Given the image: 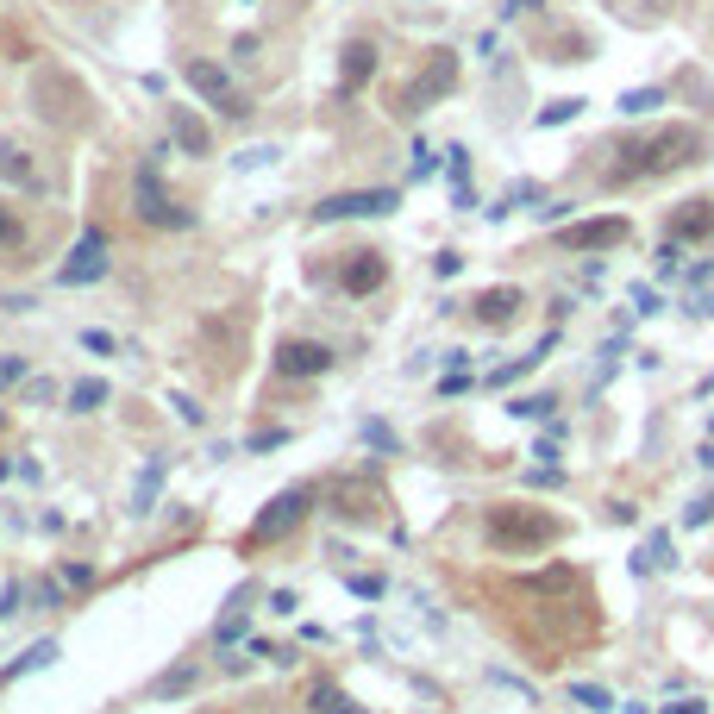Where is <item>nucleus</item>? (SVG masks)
Returning <instances> with one entry per match:
<instances>
[{
    "label": "nucleus",
    "mask_w": 714,
    "mask_h": 714,
    "mask_svg": "<svg viewBox=\"0 0 714 714\" xmlns=\"http://www.w3.org/2000/svg\"><path fill=\"white\" fill-rule=\"evenodd\" d=\"M696 151H702V132H696V126L646 132V138H633V145L621 151L627 163H621L608 182H652V176H671V170H683V163H696Z\"/></svg>",
    "instance_id": "1"
},
{
    "label": "nucleus",
    "mask_w": 714,
    "mask_h": 714,
    "mask_svg": "<svg viewBox=\"0 0 714 714\" xmlns=\"http://www.w3.org/2000/svg\"><path fill=\"white\" fill-rule=\"evenodd\" d=\"M558 520L539 514V508H520V502H495L483 514V539L495 552H545V545H558Z\"/></svg>",
    "instance_id": "2"
},
{
    "label": "nucleus",
    "mask_w": 714,
    "mask_h": 714,
    "mask_svg": "<svg viewBox=\"0 0 714 714\" xmlns=\"http://www.w3.org/2000/svg\"><path fill=\"white\" fill-rule=\"evenodd\" d=\"M182 76H188V88H195V94H201V101H207L213 113H226V119L251 113V107H245V94L232 88V76H226L220 63H207V57H188V63H182Z\"/></svg>",
    "instance_id": "3"
},
{
    "label": "nucleus",
    "mask_w": 714,
    "mask_h": 714,
    "mask_svg": "<svg viewBox=\"0 0 714 714\" xmlns=\"http://www.w3.org/2000/svg\"><path fill=\"white\" fill-rule=\"evenodd\" d=\"M132 207H138V220L145 226H188V207H176L170 195H163V182H157V163H145V170L132 176Z\"/></svg>",
    "instance_id": "4"
},
{
    "label": "nucleus",
    "mask_w": 714,
    "mask_h": 714,
    "mask_svg": "<svg viewBox=\"0 0 714 714\" xmlns=\"http://www.w3.org/2000/svg\"><path fill=\"white\" fill-rule=\"evenodd\" d=\"M401 195L395 188H345V195H326L320 207H314V220L326 226V220H370V213H389Z\"/></svg>",
    "instance_id": "5"
},
{
    "label": "nucleus",
    "mask_w": 714,
    "mask_h": 714,
    "mask_svg": "<svg viewBox=\"0 0 714 714\" xmlns=\"http://www.w3.org/2000/svg\"><path fill=\"white\" fill-rule=\"evenodd\" d=\"M627 238H633V220H621V213H602V220L564 226V232H558V245H570V251L595 257V251H614V245H627Z\"/></svg>",
    "instance_id": "6"
},
{
    "label": "nucleus",
    "mask_w": 714,
    "mask_h": 714,
    "mask_svg": "<svg viewBox=\"0 0 714 714\" xmlns=\"http://www.w3.org/2000/svg\"><path fill=\"white\" fill-rule=\"evenodd\" d=\"M94 276H107V232L101 226H88L76 238V251H69V264L57 270V282L63 289H82V282H94Z\"/></svg>",
    "instance_id": "7"
},
{
    "label": "nucleus",
    "mask_w": 714,
    "mask_h": 714,
    "mask_svg": "<svg viewBox=\"0 0 714 714\" xmlns=\"http://www.w3.org/2000/svg\"><path fill=\"white\" fill-rule=\"evenodd\" d=\"M307 502H314V495H307V489H282L276 502H270L264 514H257V527H251V539L264 545V539H282V533H295L301 520H307Z\"/></svg>",
    "instance_id": "8"
},
{
    "label": "nucleus",
    "mask_w": 714,
    "mask_h": 714,
    "mask_svg": "<svg viewBox=\"0 0 714 714\" xmlns=\"http://www.w3.org/2000/svg\"><path fill=\"white\" fill-rule=\"evenodd\" d=\"M326 370H332V345H314V339H282L276 345V376L307 383V376H326Z\"/></svg>",
    "instance_id": "9"
},
{
    "label": "nucleus",
    "mask_w": 714,
    "mask_h": 714,
    "mask_svg": "<svg viewBox=\"0 0 714 714\" xmlns=\"http://www.w3.org/2000/svg\"><path fill=\"white\" fill-rule=\"evenodd\" d=\"M383 276H389V257L383 251H351L345 264H339V289L345 295H376V289H383Z\"/></svg>",
    "instance_id": "10"
},
{
    "label": "nucleus",
    "mask_w": 714,
    "mask_h": 714,
    "mask_svg": "<svg viewBox=\"0 0 714 714\" xmlns=\"http://www.w3.org/2000/svg\"><path fill=\"white\" fill-rule=\"evenodd\" d=\"M470 307H476V320H483L489 332H502V326H514L520 307H527V295H520V289H489V295H476Z\"/></svg>",
    "instance_id": "11"
},
{
    "label": "nucleus",
    "mask_w": 714,
    "mask_h": 714,
    "mask_svg": "<svg viewBox=\"0 0 714 714\" xmlns=\"http://www.w3.org/2000/svg\"><path fill=\"white\" fill-rule=\"evenodd\" d=\"M451 82H458V63H451V51H439V63H426V69H420V82L408 88V113H414V107H426L433 94H445Z\"/></svg>",
    "instance_id": "12"
},
{
    "label": "nucleus",
    "mask_w": 714,
    "mask_h": 714,
    "mask_svg": "<svg viewBox=\"0 0 714 714\" xmlns=\"http://www.w3.org/2000/svg\"><path fill=\"white\" fill-rule=\"evenodd\" d=\"M370 76H376V44H370V38L345 44V63H339V94H357Z\"/></svg>",
    "instance_id": "13"
},
{
    "label": "nucleus",
    "mask_w": 714,
    "mask_h": 714,
    "mask_svg": "<svg viewBox=\"0 0 714 714\" xmlns=\"http://www.w3.org/2000/svg\"><path fill=\"white\" fill-rule=\"evenodd\" d=\"M671 238H677V245H702V238H714V201H689V207H677Z\"/></svg>",
    "instance_id": "14"
},
{
    "label": "nucleus",
    "mask_w": 714,
    "mask_h": 714,
    "mask_svg": "<svg viewBox=\"0 0 714 714\" xmlns=\"http://www.w3.org/2000/svg\"><path fill=\"white\" fill-rule=\"evenodd\" d=\"M170 138H176V145H182L188 157H207V145H213L207 126H201V119L188 113V107H176V113H170Z\"/></svg>",
    "instance_id": "15"
},
{
    "label": "nucleus",
    "mask_w": 714,
    "mask_h": 714,
    "mask_svg": "<svg viewBox=\"0 0 714 714\" xmlns=\"http://www.w3.org/2000/svg\"><path fill=\"white\" fill-rule=\"evenodd\" d=\"M51 658H57V639H38L32 652H19V658L7 664V671H0V683H13V677H26V671H44Z\"/></svg>",
    "instance_id": "16"
},
{
    "label": "nucleus",
    "mask_w": 714,
    "mask_h": 714,
    "mask_svg": "<svg viewBox=\"0 0 714 714\" xmlns=\"http://www.w3.org/2000/svg\"><path fill=\"white\" fill-rule=\"evenodd\" d=\"M671 552H677V545H671V533H652V545L633 558V570H639V577H646V570H671V564H677Z\"/></svg>",
    "instance_id": "17"
},
{
    "label": "nucleus",
    "mask_w": 714,
    "mask_h": 714,
    "mask_svg": "<svg viewBox=\"0 0 714 714\" xmlns=\"http://www.w3.org/2000/svg\"><path fill=\"white\" fill-rule=\"evenodd\" d=\"M157 489H163V458H151V464H145V476H138V489H132V514H151Z\"/></svg>",
    "instance_id": "18"
},
{
    "label": "nucleus",
    "mask_w": 714,
    "mask_h": 714,
    "mask_svg": "<svg viewBox=\"0 0 714 714\" xmlns=\"http://www.w3.org/2000/svg\"><path fill=\"white\" fill-rule=\"evenodd\" d=\"M664 107V88H627L621 94V113L627 119H646V113H658Z\"/></svg>",
    "instance_id": "19"
},
{
    "label": "nucleus",
    "mask_w": 714,
    "mask_h": 714,
    "mask_svg": "<svg viewBox=\"0 0 714 714\" xmlns=\"http://www.w3.org/2000/svg\"><path fill=\"white\" fill-rule=\"evenodd\" d=\"M101 401H107V383H101V376H88V383L69 389V414H94Z\"/></svg>",
    "instance_id": "20"
},
{
    "label": "nucleus",
    "mask_w": 714,
    "mask_h": 714,
    "mask_svg": "<svg viewBox=\"0 0 714 714\" xmlns=\"http://www.w3.org/2000/svg\"><path fill=\"white\" fill-rule=\"evenodd\" d=\"M19 245H26V220L13 207H0V257H13Z\"/></svg>",
    "instance_id": "21"
},
{
    "label": "nucleus",
    "mask_w": 714,
    "mask_h": 714,
    "mask_svg": "<svg viewBox=\"0 0 714 714\" xmlns=\"http://www.w3.org/2000/svg\"><path fill=\"white\" fill-rule=\"evenodd\" d=\"M314 714H364V708H357L351 696H339L332 683H320V689H314Z\"/></svg>",
    "instance_id": "22"
},
{
    "label": "nucleus",
    "mask_w": 714,
    "mask_h": 714,
    "mask_svg": "<svg viewBox=\"0 0 714 714\" xmlns=\"http://www.w3.org/2000/svg\"><path fill=\"white\" fill-rule=\"evenodd\" d=\"M552 408H558L552 395H520V401H514L508 414H514V420H552Z\"/></svg>",
    "instance_id": "23"
},
{
    "label": "nucleus",
    "mask_w": 714,
    "mask_h": 714,
    "mask_svg": "<svg viewBox=\"0 0 714 714\" xmlns=\"http://www.w3.org/2000/svg\"><path fill=\"white\" fill-rule=\"evenodd\" d=\"M570 696H577V702H583L589 714H608V708H614V696H608L602 683H577V689H570Z\"/></svg>",
    "instance_id": "24"
},
{
    "label": "nucleus",
    "mask_w": 714,
    "mask_h": 714,
    "mask_svg": "<svg viewBox=\"0 0 714 714\" xmlns=\"http://www.w3.org/2000/svg\"><path fill=\"white\" fill-rule=\"evenodd\" d=\"M451 157V188H458V207H470V157L464 151H445Z\"/></svg>",
    "instance_id": "25"
},
{
    "label": "nucleus",
    "mask_w": 714,
    "mask_h": 714,
    "mask_svg": "<svg viewBox=\"0 0 714 714\" xmlns=\"http://www.w3.org/2000/svg\"><path fill=\"white\" fill-rule=\"evenodd\" d=\"M0 176H13V182H32V163L19 157L13 145H0Z\"/></svg>",
    "instance_id": "26"
},
{
    "label": "nucleus",
    "mask_w": 714,
    "mask_h": 714,
    "mask_svg": "<svg viewBox=\"0 0 714 714\" xmlns=\"http://www.w3.org/2000/svg\"><path fill=\"white\" fill-rule=\"evenodd\" d=\"M213 639H220V646H232V639H245V608H232L220 627H213Z\"/></svg>",
    "instance_id": "27"
},
{
    "label": "nucleus",
    "mask_w": 714,
    "mask_h": 714,
    "mask_svg": "<svg viewBox=\"0 0 714 714\" xmlns=\"http://www.w3.org/2000/svg\"><path fill=\"white\" fill-rule=\"evenodd\" d=\"M714 520V495H696V502L683 508V527H708Z\"/></svg>",
    "instance_id": "28"
},
{
    "label": "nucleus",
    "mask_w": 714,
    "mask_h": 714,
    "mask_svg": "<svg viewBox=\"0 0 714 714\" xmlns=\"http://www.w3.org/2000/svg\"><path fill=\"white\" fill-rule=\"evenodd\" d=\"M577 107H583V101H552V107L539 113V126H564V119H577Z\"/></svg>",
    "instance_id": "29"
},
{
    "label": "nucleus",
    "mask_w": 714,
    "mask_h": 714,
    "mask_svg": "<svg viewBox=\"0 0 714 714\" xmlns=\"http://www.w3.org/2000/svg\"><path fill=\"white\" fill-rule=\"evenodd\" d=\"M19 602H26V589H19V583L0 589V621H7V614H19Z\"/></svg>",
    "instance_id": "30"
},
{
    "label": "nucleus",
    "mask_w": 714,
    "mask_h": 714,
    "mask_svg": "<svg viewBox=\"0 0 714 714\" xmlns=\"http://www.w3.org/2000/svg\"><path fill=\"white\" fill-rule=\"evenodd\" d=\"M677 264H683V245H677V238H671V245L658 251V270H664V276H677Z\"/></svg>",
    "instance_id": "31"
},
{
    "label": "nucleus",
    "mask_w": 714,
    "mask_h": 714,
    "mask_svg": "<svg viewBox=\"0 0 714 714\" xmlns=\"http://www.w3.org/2000/svg\"><path fill=\"white\" fill-rule=\"evenodd\" d=\"M433 270H439V276H458V270H464V257H458V251H439V257H433Z\"/></svg>",
    "instance_id": "32"
},
{
    "label": "nucleus",
    "mask_w": 714,
    "mask_h": 714,
    "mask_svg": "<svg viewBox=\"0 0 714 714\" xmlns=\"http://www.w3.org/2000/svg\"><path fill=\"white\" fill-rule=\"evenodd\" d=\"M351 589L364 595V602H376V595H383V577H351Z\"/></svg>",
    "instance_id": "33"
},
{
    "label": "nucleus",
    "mask_w": 714,
    "mask_h": 714,
    "mask_svg": "<svg viewBox=\"0 0 714 714\" xmlns=\"http://www.w3.org/2000/svg\"><path fill=\"white\" fill-rule=\"evenodd\" d=\"M364 439H370V445H383V451H395V433H389V426H376V420L364 426Z\"/></svg>",
    "instance_id": "34"
},
{
    "label": "nucleus",
    "mask_w": 714,
    "mask_h": 714,
    "mask_svg": "<svg viewBox=\"0 0 714 714\" xmlns=\"http://www.w3.org/2000/svg\"><path fill=\"white\" fill-rule=\"evenodd\" d=\"M63 583H69V589H88V583H94V570H82V564H69V570H63Z\"/></svg>",
    "instance_id": "35"
},
{
    "label": "nucleus",
    "mask_w": 714,
    "mask_h": 714,
    "mask_svg": "<svg viewBox=\"0 0 714 714\" xmlns=\"http://www.w3.org/2000/svg\"><path fill=\"white\" fill-rule=\"evenodd\" d=\"M633 314H658V295L652 289H633Z\"/></svg>",
    "instance_id": "36"
},
{
    "label": "nucleus",
    "mask_w": 714,
    "mask_h": 714,
    "mask_svg": "<svg viewBox=\"0 0 714 714\" xmlns=\"http://www.w3.org/2000/svg\"><path fill=\"white\" fill-rule=\"evenodd\" d=\"M82 345H88L94 357H107V351H113V339H107V332H82Z\"/></svg>",
    "instance_id": "37"
},
{
    "label": "nucleus",
    "mask_w": 714,
    "mask_h": 714,
    "mask_svg": "<svg viewBox=\"0 0 714 714\" xmlns=\"http://www.w3.org/2000/svg\"><path fill=\"white\" fill-rule=\"evenodd\" d=\"M19 376H26V364H19V357H0V383H19Z\"/></svg>",
    "instance_id": "38"
},
{
    "label": "nucleus",
    "mask_w": 714,
    "mask_h": 714,
    "mask_svg": "<svg viewBox=\"0 0 714 714\" xmlns=\"http://www.w3.org/2000/svg\"><path fill=\"white\" fill-rule=\"evenodd\" d=\"M664 714H702V702H671Z\"/></svg>",
    "instance_id": "39"
},
{
    "label": "nucleus",
    "mask_w": 714,
    "mask_h": 714,
    "mask_svg": "<svg viewBox=\"0 0 714 714\" xmlns=\"http://www.w3.org/2000/svg\"><path fill=\"white\" fill-rule=\"evenodd\" d=\"M696 458H702V464H708V470H714V445H702V451H696Z\"/></svg>",
    "instance_id": "40"
}]
</instances>
